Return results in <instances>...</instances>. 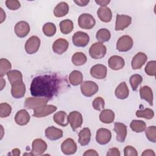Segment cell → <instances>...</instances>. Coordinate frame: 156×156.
I'll return each instance as SVG.
<instances>
[{
  "label": "cell",
  "mask_w": 156,
  "mask_h": 156,
  "mask_svg": "<svg viewBox=\"0 0 156 156\" xmlns=\"http://www.w3.org/2000/svg\"><path fill=\"white\" fill-rule=\"evenodd\" d=\"M80 90L83 95L86 97H91L98 91L99 87L94 82L87 80L81 83Z\"/></svg>",
  "instance_id": "4"
},
{
  "label": "cell",
  "mask_w": 156,
  "mask_h": 156,
  "mask_svg": "<svg viewBox=\"0 0 156 156\" xmlns=\"http://www.w3.org/2000/svg\"><path fill=\"white\" fill-rule=\"evenodd\" d=\"M7 76L11 85L15 82L23 80V75L18 70H11L7 74Z\"/></svg>",
  "instance_id": "37"
},
{
  "label": "cell",
  "mask_w": 156,
  "mask_h": 156,
  "mask_svg": "<svg viewBox=\"0 0 156 156\" xmlns=\"http://www.w3.org/2000/svg\"><path fill=\"white\" fill-rule=\"evenodd\" d=\"M124 156H137L138 152L136 150L131 146H127L124 149Z\"/></svg>",
  "instance_id": "46"
},
{
  "label": "cell",
  "mask_w": 156,
  "mask_h": 156,
  "mask_svg": "<svg viewBox=\"0 0 156 156\" xmlns=\"http://www.w3.org/2000/svg\"><path fill=\"white\" fill-rule=\"evenodd\" d=\"M43 32L47 37H52L56 33V26L52 23H46L43 26Z\"/></svg>",
  "instance_id": "38"
},
{
  "label": "cell",
  "mask_w": 156,
  "mask_h": 156,
  "mask_svg": "<svg viewBox=\"0 0 156 156\" xmlns=\"http://www.w3.org/2000/svg\"><path fill=\"white\" fill-rule=\"evenodd\" d=\"M113 130L116 134V140L121 143L124 142L127 133V126L123 123L117 122L114 124Z\"/></svg>",
  "instance_id": "18"
},
{
  "label": "cell",
  "mask_w": 156,
  "mask_h": 156,
  "mask_svg": "<svg viewBox=\"0 0 156 156\" xmlns=\"http://www.w3.org/2000/svg\"><path fill=\"white\" fill-rule=\"evenodd\" d=\"M45 136L48 139L55 141L63 136V131L54 126H50L45 130Z\"/></svg>",
  "instance_id": "21"
},
{
  "label": "cell",
  "mask_w": 156,
  "mask_h": 156,
  "mask_svg": "<svg viewBox=\"0 0 156 156\" xmlns=\"http://www.w3.org/2000/svg\"><path fill=\"white\" fill-rule=\"evenodd\" d=\"M78 24L80 28L89 30L94 27L96 24V20L91 15L83 13L78 18Z\"/></svg>",
  "instance_id": "5"
},
{
  "label": "cell",
  "mask_w": 156,
  "mask_h": 156,
  "mask_svg": "<svg viewBox=\"0 0 156 156\" xmlns=\"http://www.w3.org/2000/svg\"><path fill=\"white\" fill-rule=\"evenodd\" d=\"M91 131L89 128L85 127L82 129L78 133L79 143L81 146L88 145L91 139Z\"/></svg>",
  "instance_id": "28"
},
{
  "label": "cell",
  "mask_w": 156,
  "mask_h": 156,
  "mask_svg": "<svg viewBox=\"0 0 156 156\" xmlns=\"http://www.w3.org/2000/svg\"><path fill=\"white\" fill-rule=\"evenodd\" d=\"M130 84L132 87V89L133 91H136L138 88V87L140 84L141 83L143 82V77L141 75L135 74H133L130 76L129 79Z\"/></svg>",
  "instance_id": "39"
},
{
  "label": "cell",
  "mask_w": 156,
  "mask_h": 156,
  "mask_svg": "<svg viewBox=\"0 0 156 156\" xmlns=\"http://www.w3.org/2000/svg\"><path fill=\"white\" fill-rule=\"evenodd\" d=\"M40 39L37 36L30 37L26 42L25 51L29 54L37 52L40 46Z\"/></svg>",
  "instance_id": "8"
},
{
  "label": "cell",
  "mask_w": 156,
  "mask_h": 156,
  "mask_svg": "<svg viewBox=\"0 0 156 156\" xmlns=\"http://www.w3.org/2000/svg\"><path fill=\"white\" fill-rule=\"evenodd\" d=\"M69 43L65 38H58L52 44L53 51L57 54H62L66 52L68 48Z\"/></svg>",
  "instance_id": "19"
},
{
  "label": "cell",
  "mask_w": 156,
  "mask_h": 156,
  "mask_svg": "<svg viewBox=\"0 0 156 156\" xmlns=\"http://www.w3.org/2000/svg\"><path fill=\"white\" fill-rule=\"evenodd\" d=\"M12 112L11 106L6 103L3 102L0 104V116L2 118L8 117Z\"/></svg>",
  "instance_id": "42"
},
{
  "label": "cell",
  "mask_w": 156,
  "mask_h": 156,
  "mask_svg": "<svg viewBox=\"0 0 156 156\" xmlns=\"http://www.w3.org/2000/svg\"><path fill=\"white\" fill-rule=\"evenodd\" d=\"M108 66L113 70L121 69L125 65L124 60L119 55H112L108 61Z\"/></svg>",
  "instance_id": "22"
},
{
  "label": "cell",
  "mask_w": 156,
  "mask_h": 156,
  "mask_svg": "<svg viewBox=\"0 0 156 156\" xmlns=\"http://www.w3.org/2000/svg\"><path fill=\"white\" fill-rule=\"evenodd\" d=\"M14 31L17 37L20 38L25 37L30 32L29 24L24 21H19L15 24Z\"/></svg>",
  "instance_id": "17"
},
{
  "label": "cell",
  "mask_w": 156,
  "mask_h": 156,
  "mask_svg": "<svg viewBox=\"0 0 156 156\" xmlns=\"http://www.w3.org/2000/svg\"><path fill=\"white\" fill-rule=\"evenodd\" d=\"M12 68V65L10 62L6 58H2L0 59V76L3 77L4 75L7 74Z\"/></svg>",
  "instance_id": "36"
},
{
  "label": "cell",
  "mask_w": 156,
  "mask_h": 156,
  "mask_svg": "<svg viewBox=\"0 0 156 156\" xmlns=\"http://www.w3.org/2000/svg\"><path fill=\"white\" fill-rule=\"evenodd\" d=\"M77 144L72 138L66 139L61 144L62 152L65 155H73L77 151Z\"/></svg>",
  "instance_id": "14"
},
{
  "label": "cell",
  "mask_w": 156,
  "mask_h": 156,
  "mask_svg": "<svg viewBox=\"0 0 156 156\" xmlns=\"http://www.w3.org/2000/svg\"><path fill=\"white\" fill-rule=\"evenodd\" d=\"M12 154L13 155H20V150L16 148L12 150Z\"/></svg>",
  "instance_id": "53"
},
{
  "label": "cell",
  "mask_w": 156,
  "mask_h": 156,
  "mask_svg": "<svg viewBox=\"0 0 156 156\" xmlns=\"http://www.w3.org/2000/svg\"><path fill=\"white\" fill-rule=\"evenodd\" d=\"M5 5L8 9L12 10H17L21 7V4L18 0H7Z\"/></svg>",
  "instance_id": "45"
},
{
  "label": "cell",
  "mask_w": 156,
  "mask_h": 156,
  "mask_svg": "<svg viewBox=\"0 0 156 156\" xmlns=\"http://www.w3.org/2000/svg\"><path fill=\"white\" fill-rule=\"evenodd\" d=\"M146 73L151 76H155L156 74V62L155 60L149 61L145 66Z\"/></svg>",
  "instance_id": "43"
},
{
  "label": "cell",
  "mask_w": 156,
  "mask_h": 156,
  "mask_svg": "<svg viewBox=\"0 0 156 156\" xmlns=\"http://www.w3.org/2000/svg\"><path fill=\"white\" fill-rule=\"evenodd\" d=\"M145 134L147 138L152 143L156 142V127L154 126H149L145 129Z\"/></svg>",
  "instance_id": "41"
},
{
  "label": "cell",
  "mask_w": 156,
  "mask_h": 156,
  "mask_svg": "<svg viewBox=\"0 0 156 156\" xmlns=\"http://www.w3.org/2000/svg\"><path fill=\"white\" fill-rule=\"evenodd\" d=\"M5 85V80H4L2 77H1V90H2Z\"/></svg>",
  "instance_id": "54"
},
{
  "label": "cell",
  "mask_w": 156,
  "mask_h": 156,
  "mask_svg": "<svg viewBox=\"0 0 156 156\" xmlns=\"http://www.w3.org/2000/svg\"><path fill=\"white\" fill-rule=\"evenodd\" d=\"M72 41L74 46L77 47H85L90 41V37L85 32L78 31L73 35Z\"/></svg>",
  "instance_id": "7"
},
{
  "label": "cell",
  "mask_w": 156,
  "mask_h": 156,
  "mask_svg": "<svg viewBox=\"0 0 156 156\" xmlns=\"http://www.w3.org/2000/svg\"><path fill=\"white\" fill-rule=\"evenodd\" d=\"M115 94L119 99H124L129 96V90L125 82H122L118 85L115 89Z\"/></svg>",
  "instance_id": "26"
},
{
  "label": "cell",
  "mask_w": 156,
  "mask_h": 156,
  "mask_svg": "<svg viewBox=\"0 0 156 156\" xmlns=\"http://www.w3.org/2000/svg\"><path fill=\"white\" fill-rule=\"evenodd\" d=\"M30 116L29 113L24 109L19 110L15 115V121L20 126L26 125L30 121Z\"/></svg>",
  "instance_id": "23"
},
{
  "label": "cell",
  "mask_w": 156,
  "mask_h": 156,
  "mask_svg": "<svg viewBox=\"0 0 156 156\" xmlns=\"http://www.w3.org/2000/svg\"><path fill=\"white\" fill-rule=\"evenodd\" d=\"M98 153L94 149H88L83 154L84 156H98Z\"/></svg>",
  "instance_id": "48"
},
{
  "label": "cell",
  "mask_w": 156,
  "mask_h": 156,
  "mask_svg": "<svg viewBox=\"0 0 156 156\" xmlns=\"http://www.w3.org/2000/svg\"><path fill=\"white\" fill-rule=\"evenodd\" d=\"M60 29L62 34H68L72 32L74 29V24L70 20L66 19L60 23Z\"/></svg>",
  "instance_id": "32"
},
{
  "label": "cell",
  "mask_w": 156,
  "mask_h": 156,
  "mask_svg": "<svg viewBox=\"0 0 156 156\" xmlns=\"http://www.w3.org/2000/svg\"><path fill=\"white\" fill-rule=\"evenodd\" d=\"M93 107L98 111H101L104 109L105 101L104 99L101 97L96 98L92 102Z\"/></svg>",
  "instance_id": "44"
},
{
  "label": "cell",
  "mask_w": 156,
  "mask_h": 156,
  "mask_svg": "<svg viewBox=\"0 0 156 156\" xmlns=\"http://www.w3.org/2000/svg\"><path fill=\"white\" fill-rule=\"evenodd\" d=\"M69 82L73 86H77L81 84L83 81L82 73L77 70L73 71L69 75Z\"/></svg>",
  "instance_id": "31"
},
{
  "label": "cell",
  "mask_w": 156,
  "mask_h": 156,
  "mask_svg": "<svg viewBox=\"0 0 156 156\" xmlns=\"http://www.w3.org/2000/svg\"><path fill=\"white\" fill-rule=\"evenodd\" d=\"M97 15L99 20L104 23L110 22L112 18V12L107 6L99 7L97 11Z\"/></svg>",
  "instance_id": "24"
},
{
  "label": "cell",
  "mask_w": 156,
  "mask_h": 156,
  "mask_svg": "<svg viewBox=\"0 0 156 156\" xmlns=\"http://www.w3.org/2000/svg\"><path fill=\"white\" fill-rule=\"evenodd\" d=\"M99 119L105 124H110L115 119V113L110 109H104L99 115Z\"/></svg>",
  "instance_id": "30"
},
{
  "label": "cell",
  "mask_w": 156,
  "mask_h": 156,
  "mask_svg": "<svg viewBox=\"0 0 156 156\" xmlns=\"http://www.w3.org/2000/svg\"><path fill=\"white\" fill-rule=\"evenodd\" d=\"M87 60V56L85 54L81 52L74 53L71 58L72 63L76 66H81L84 65Z\"/></svg>",
  "instance_id": "33"
},
{
  "label": "cell",
  "mask_w": 156,
  "mask_h": 156,
  "mask_svg": "<svg viewBox=\"0 0 156 156\" xmlns=\"http://www.w3.org/2000/svg\"><path fill=\"white\" fill-rule=\"evenodd\" d=\"M90 72L93 77L97 79H103L107 76V69L104 65L97 64L91 68Z\"/></svg>",
  "instance_id": "15"
},
{
  "label": "cell",
  "mask_w": 156,
  "mask_h": 156,
  "mask_svg": "<svg viewBox=\"0 0 156 156\" xmlns=\"http://www.w3.org/2000/svg\"><path fill=\"white\" fill-rule=\"evenodd\" d=\"M107 156H119L120 155V152L119 149L116 147H113L110 148L108 152L107 153Z\"/></svg>",
  "instance_id": "47"
},
{
  "label": "cell",
  "mask_w": 156,
  "mask_h": 156,
  "mask_svg": "<svg viewBox=\"0 0 156 156\" xmlns=\"http://www.w3.org/2000/svg\"><path fill=\"white\" fill-rule=\"evenodd\" d=\"M106 52V46L100 42L94 43L91 46L89 49L90 55L94 59L102 58L105 56Z\"/></svg>",
  "instance_id": "2"
},
{
  "label": "cell",
  "mask_w": 156,
  "mask_h": 156,
  "mask_svg": "<svg viewBox=\"0 0 156 156\" xmlns=\"http://www.w3.org/2000/svg\"><path fill=\"white\" fill-rule=\"evenodd\" d=\"M48 99L43 98L29 97L26 99L24 102V107L27 109L36 110L44 105L47 104Z\"/></svg>",
  "instance_id": "3"
},
{
  "label": "cell",
  "mask_w": 156,
  "mask_h": 156,
  "mask_svg": "<svg viewBox=\"0 0 156 156\" xmlns=\"http://www.w3.org/2000/svg\"><path fill=\"white\" fill-rule=\"evenodd\" d=\"M147 60V55L144 53L140 52L137 53L132 58V68L133 69H140L146 62Z\"/></svg>",
  "instance_id": "20"
},
{
  "label": "cell",
  "mask_w": 156,
  "mask_h": 156,
  "mask_svg": "<svg viewBox=\"0 0 156 156\" xmlns=\"http://www.w3.org/2000/svg\"><path fill=\"white\" fill-rule=\"evenodd\" d=\"M96 39L100 43H104L109 41L111 37V34L110 31L105 28L100 29L96 33Z\"/></svg>",
  "instance_id": "34"
},
{
  "label": "cell",
  "mask_w": 156,
  "mask_h": 156,
  "mask_svg": "<svg viewBox=\"0 0 156 156\" xmlns=\"http://www.w3.org/2000/svg\"><path fill=\"white\" fill-rule=\"evenodd\" d=\"M133 44V40L130 36L122 35L116 43V49L119 52H127L132 49Z\"/></svg>",
  "instance_id": "6"
},
{
  "label": "cell",
  "mask_w": 156,
  "mask_h": 156,
  "mask_svg": "<svg viewBox=\"0 0 156 156\" xmlns=\"http://www.w3.org/2000/svg\"><path fill=\"white\" fill-rule=\"evenodd\" d=\"M155 154L154 152L151 149H146L141 154V155H143V156H144V155H146V156H155Z\"/></svg>",
  "instance_id": "50"
},
{
  "label": "cell",
  "mask_w": 156,
  "mask_h": 156,
  "mask_svg": "<svg viewBox=\"0 0 156 156\" xmlns=\"http://www.w3.org/2000/svg\"><path fill=\"white\" fill-rule=\"evenodd\" d=\"M53 120L57 124L63 127L66 126L69 123L68 115L64 111L56 112L53 116Z\"/></svg>",
  "instance_id": "27"
},
{
  "label": "cell",
  "mask_w": 156,
  "mask_h": 156,
  "mask_svg": "<svg viewBox=\"0 0 156 156\" xmlns=\"http://www.w3.org/2000/svg\"><path fill=\"white\" fill-rule=\"evenodd\" d=\"M77 5L79 6H81V7H83V6H85L87 5L90 1L89 0H86V1H82V0H78V1H74Z\"/></svg>",
  "instance_id": "49"
},
{
  "label": "cell",
  "mask_w": 156,
  "mask_h": 156,
  "mask_svg": "<svg viewBox=\"0 0 156 156\" xmlns=\"http://www.w3.org/2000/svg\"><path fill=\"white\" fill-rule=\"evenodd\" d=\"M68 122L71 125V129L76 130L79 128L83 123V118L82 114L77 111H73L69 113L68 115Z\"/></svg>",
  "instance_id": "10"
},
{
  "label": "cell",
  "mask_w": 156,
  "mask_h": 156,
  "mask_svg": "<svg viewBox=\"0 0 156 156\" xmlns=\"http://www.w3.org/2000/svg\"><path fill=\"white\" fill-rule=\"evenodd\" d=\"M0 10H1V21H0V23H2L5 19V13L4 12L3 9L2 8H0Z\"/></svg>",
  "instance_id": "52"
},
{
  "label": "cell",
  "mask_w": 156,
  "mask_h": 156,
  "mask_svg": "<svg viewBox=\"0 0 156 156\" xmlns=\"http://www.w3.org/2000/svg\"><path fill=\"white\" fill-rule=\"evenodd\" d=\"M130 127L133 132L136 133H140L145 130L146 127V124L143 121L134 119L132 120L130 122Z\"/></svg>",
  "instance_id": "35"
},
{
  "label": "cell",
  "mask_w": 156,
  "mask_h": 156,
  "mask_svg": "<svg viewBox=\"0 0 156 156\" xmlns=\"http://www.w3.org/2000/svg\"><path fill=\"white\" fill-rule=\"evenodd\" d=\"M46 143L41 138L35 139L32 143L31 153L32 155H42L47 149Z\"/></svg>",
  "instance_id": "9"
},
{
  "label": "cell",
  "mask_w": 156,
  "mask_h": 156,
  "mask_svg": "<svg viewBox=\"0 0 156 156\" xmlns=\"http://www.w3.org/2000/svg\"><path fill=\"white\" fill-rule=\"evenodd\" d=\"M69 12V5L65 2H60L54 9L53 13L55 16L60 18L65 16Z\"/></svg>",
  "instance_id": "29"
},
{
  "label": "cell",
  "mask_w": 156,
  "mask_h": 156,
  "mask_svg": "<svg viewBox=\"0 0 156 156\" xmlns=\"http://www.w3.org/2000/svg\"><path fill=\"white\" fill-rule=\"evenodd\" d=\"M132 23V18L126 15L118 14L116 17L115 30H122L127 28Z\"/></svg>",
  "instance_id": "12"
},
{
  "label": "cell",
  "mask_w": 156,
  "mask_h": 156,
  "mask_svg": "<svg viewBox=\"0 0 156 156\" xmlns=\"http://www.w3.org/2000/svg\"><path fill=\"white\" fill-rule=\"evenodd\" d=\"M26 93V86L23 80L14 82L12 84L11 93L13 98L19 99L23 98Z\"/></svg>",
  "instance_id": "13"
},
{
  "label": "cell",
  "mask_w": 156,
  "mask_h": 156,
  "mask_svg": "<svg viewBox=\"0 0 156 156\" xmlns=\"http://www.w3.org/2000/svg\"><path fill=\"white\" fill-rule=\"evenodd\" d=\"M57 110V107L53 105H44L34 110L33 116L35 118L45 117Z\"/></svg>",
  "instance_id": "16"
},
{
  "label": "cell",
  "mask_w": 156,
  "mask_h": 156,
  "mask_svg": "<svg viewBox=\"0 0 156 156\" xmlns=\"http://www.w3.org/2000/svg\"><path fill=\"white\" fill-rule=\"evenodd\" d=\"M140 95L141 99L149 102V105H153V93L152 89L147 85L143 86L140 89Z\"/></svg>",
  "instance_id": "25"
},
{
  "label": "cell",
  "mask_w": 156,
  "mask_h": 156,
  "mask_svg": "<svg viewBox=\"0 0 156 156\" xmlns=\"http://www.w3.org/2000/svg\"><path fill=\"white\" fill-rule=\"evenodd\" d=\"M112 138V133L110 130L105 128H100L96 131V140L101 145L109 143Z\"/></svg>",
  "instance_id": "11"
},
{
  "label": "cell",
  "mask_w": 156,
  "mask_h": 156,
  "mask_svg": "<svg viewBox=\"0 0 156 156\" xmlns=\"http://www.w3.org/2000/svg\"><path fill=\"white\" fill-rule=\"evenodd\" d=\"M66 81L57 74H46L35 77L30 85V91L34 97L52 99L60 93Z\"/></svg>",
  "instance_id": "1"
},
{
  "label": "cell",
  "mask_w": 156,
  "mask_h": 156,
  "mask_svg": "<svg viewBox=\"0 0 156 156\" xmlns=\"http://www.w3.org/2000/svg\"><path fill=\"white\" fill-rule=\"evenodd\" d=\"M95 2L101 5V7H105L110 2V1H95Z\"/></svg>",
  "instance_id": "51"
},
{
  "label": "cell",
  "mask_w": 156,
  "mask_h": 156,
  "mask_svg": "<svg viewBox=\"0 0 156 156\" xmlns=\"http://www.w3.org/2000/svg\"><path fill=\"white\" fill-rule=\"evenodd\" d=\"M135 114L138 118H143L147 119H151L154 116V111L149 108H146L144 110H137Z\"/></svg>",
  "instance_id": "40"
}]
</instances>
